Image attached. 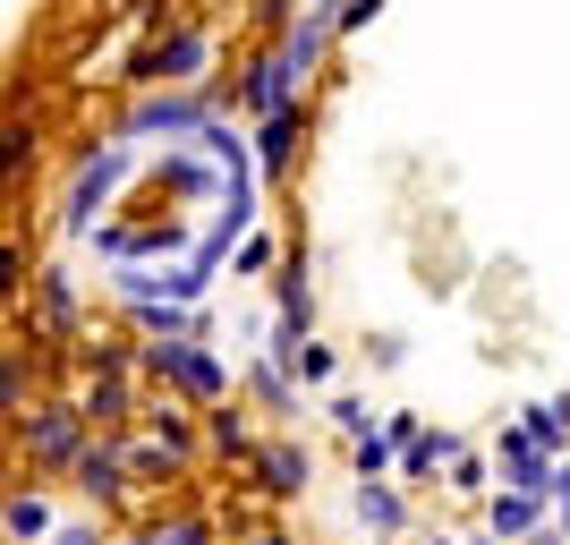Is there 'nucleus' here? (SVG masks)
<instances>
[{"label":"nucleus","instance_id":"nucleus-11","mask_svg":"<svg viewBox=\"0 0 570 545\" xmlns=\"http://www.w3.org/2000/svg\"><path fill=\"white\" fill-rule=\"evenodd\" d=\"M392 469V435H357V477H383Z\"/></svg>","mask_w":570,"mask_h":545},{"label":"nucleus","instance_id":"nucleus-13","mask_svg":"<svg viewBox=\"0 0 570 545\" xmlns=\"http://www.w3.org/2000/svg\"><path fill=\"white\" fill-rule=\"evenodd\" d=\"M562 418H570V409H528V435H537V444H562Z\"/></svg>","mask_w":570,"mask_h":545},{"label":"nucleus","instance_id":"nucleus-7","mask_svg":"<svg viewBox=\"0 0 570 545\" xmlns=\"http://www.w3.org/2000/svg\"><path fill=\"white\" fill-rule=\"evenodd\" d=\"M401 444H409V477H426V469H443V460H460L452 435H417V427H409Z\"/></svg>","mask_w":570,"mask_h":545},{"label":"nucleus","instance_id":"nucleus-10","mask_svg":"<svg viewBox=\"0 0 570 545\" xmlns=\"http://www.w3.org/2000/svg\"><path fill=\"white\" fill-rule=\"evenodd\" d=\"M307 315H315V299H307V282L289 273L282 282V332H307Z\"/></svg>","mask_w":570,"mask_h":545},{"label":"nucleus","instance_id":"nucleus-16","mask_svg":"<svg viewBox=\"0 0 570 545\" xmlns=\"http://www.w3.org/2000/svg\"><path fill=\"white\" fill-rule=\"evenodd\" d=\"M546 495L562 503V537H570V469H553V477H546Z\"/></svg>","mask_w":570,"mask_h":545},{"label":"nucleus","instance_id":"nucleus-12","mask_svg":"<svg viewBox=\"0 0 570 545\" xmlns=\"http://www.w3.org/2000/svg\"><path fill=\"white\" fill-rule=\"evenodd\" d=\"M289 367H298L307 383H324V376H333V350H315V341H298V350H289Z\"/></svg>","mask_w":570,"mask_h":545},{"label":"nucleus","instance_id":"nucleus-5","mask_svg":"<svg viewBox=\"0 0 570 545\" xmlns=\"http://www.w3.org/2000/svg\"><path fill=\"white\" fill-rule=\"evenodd\" d=\"M196 60H205V35H170L163 51H145L137 77H196Z\"/></svg>","mask_w":570,"mask_h":545},{"label":"nucleus","instance_id":"nucleus-8","mask_svg":"<svg viewBox=\"0 0 570 545\" xmlns=\"http://www.w3.org/2000/svg\"><path fill=\"white\" fill-rule=\"evenodd\" d=\"M77 486L86 495H119V451H77Z\"/></svg>","mask_w":570,"mask_h":545},{"label":"nucleus","instance_id":"nucleus-3","mask_svg":"<svg viewBox=\"0 0 570 545\" xmlns=\"http://www.w3.org/2000/svg\"><path fill=\"white\" fill-rule=\"evenodd\" d=\"M485 520H494V537H537V528H546V495L511 486V495H494V503H485Z\"/></svg>","mask_w":570,"mask_h":545},{"label":"nucleus","instance_id":"nucleus-6","mask_svg":"<svg viewBox=\"0 0 570 545\" xmlns=\"http://www.w3.org/2000/svg\"><path fill=\"white\" fill-rule=\"evenodd\" d=\"M256 469H264V486H273V495H298V486H307V451H298V444H273Z\"/></svg>","mask_w":570,"mask_h":545},{"label":"nucleus","instance_id":"nucleus-14","mask_svg":"<svg viewBox=\"0 0 570 545\" xmlns=\"http://www.w3.org/2000/svg\"><path fill=\"white\" fill-rule=\"evenodd\" d=\"M119 409H128V392H119V376H111V383H95V418H119Z\"/></svg>","mask_w":570,"mask_h":545},{"label":"nucleus","instance_id":"nucleus-2","mask_svg":"<svg viewBox=\"0 0 570 545\" xmlns=\"http://www.w3.org/2000/svg\"><path fill=\"white\" fill-rule=\"evenodd\" d=\"M502 477H511V486H528V495H546V477H553V460H546V444H537V435H502Z\"/></svg>","mask_w":570,"mask_h":545},{"label":"nucleus","instance_id":"nucleus-4","mask_svg":"<svg viewBox=\"0 0 570 545\" xmlns=\"http://www.w3.org/2000/svg\"><path fill=\"white\" fill-rule=\"evenodd\" d=\"M357 520L375 528V537H401V528H409V503L392 495L383 477H366V486H357Z\"/></svg>","mask_w":570,"mask_h":545},{"label":"nucleus","instance_id":"nucleus-9","mask_svg":"<svg viewBox=\"0 0 570 545\" xmlns=\"http://www.w3.org/2000/svg\"><path fill=\"white\" fill-rule=\"evenodd\" d=\"M289 137H298V111L273 103V111H264V163H289Z\"/></svg>","mask_w":570,"mask_h":545},{"label":"nucleus","instance_id":"nucleus-17","mask_svg":"<svg viewBox=\"0 0 570 545\" xmlns=\"http://www.w3.org/2000/svg\"><path fill=\"white\" fill-rule=\"evenodd\" d=\"M528 545H570V537H546V528H537V537H528Z\"/></svg>","mask_w":570,"mask_h":545},{"label":"nucleus","instance_id":"nucleus-1","mask_svg":"<svg viewBox=\"0 0 570 545\" xmlns=\"http://www.w3.org/2000/svg\"><path fill=\"white\" fill-rule=\"evenodd\" d=\"M154 367H163V376H179L196 401H222V392H230V383H222V367H214V358H196L188 341H154Z\"/></svg>","mask_w":570,"mask_h":545},{"label":"nucleus","instance_id":"nucleus-15","mask_svg":"<svg viewBox=\"0 0 570 545\" xmlns=\"http://www.w3.org/2000/svg\"><path fill=\"white\" fill-rule=\"evenodd\" d=\"M375 9H383V0H333V18H341V26H366Z\"/></svg>","mask_w":570,"mask_h":545}]
</instances>
